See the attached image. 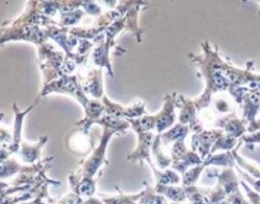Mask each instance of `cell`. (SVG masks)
<instances>
[{"label":"cell","instance_id":"obj_1","mask_svg":"<svg viewBox=\"0 0 260 204\" xmlns=\"http://www.w3.org/2000/svg\"><path fill=\"white\" fill-rule=\"evenodd\" d=\"M95 123L101 124L103 127V133H102L101 141L94 147L91 154L86 159H83L80 161V169H79L78 173L74 174L79 179H94V175L98 173L102 165L108 164L106 151L109 140L113 137V134L123 133L126 129L131 127L128 121H126V119H117L111 116H107V114H104Z\"/></svg>","mask_w":260,"mask_h":204},{"label":"cell","instance_id":"obj_2","mask_svg":"<svg viewBox=\"0 0 260 204\" xmlns=\"http://www.w3.org/2000/svg\"><path fill=\"white\" fill-rule=\"evenodd\" d=\"M50 93H61V94H69V95L74 96L81 106L84 107V111L93 103L94 99H89L85 95V93L81 89L80 84H79L78 76H63V78L57 79V80L52 81L48 85L42 86V90L40 91V96L38 98H43Z\"/></svg>","mask_w":260,"mask_h":204},{"label":"cell","instance_id":"obj_3","mask_svg":"<svg viewBox=\"0 0 260 204\" xmlns=\"http://www.w3.org/2000/svg\"><path fill=\"white\" fill-rule=\"evenodd\" d=\"M170 155H172L170 156L172 157V167L182 174L187 173L190 166H198L203 162V160L194 151L187 149L184 140H180V141L173 144Z\"/></svg>","mask_w":260,"mask_h":204},{"label":"cell","instance_id":"obj_4","mask_svg":"<svg viewBox=\"0 0 260 204\" xmlns=\"http://www.w3.org/2000/svg\"><path fill=\"white\" fill-rule=\"evenodd\" d=\"M177 107L180 108L179 123L189 127L193 133H200L205 128V124L198 116V111L194 106V101L184 98L177 94Z\"/></svg>","mask_w":260,"mask_h":204},{"label":"cell","instance_id":"obj_5","mask_svg":"<svg viewBox=\"0 0 260 204\" xmlns=\"http://www.w3.org/2000/svg\"><path fill=\"white\" fill-rule=\"evenodd\" d=\"M225 133L221 129H203L200 133H194L192 137V151H194L205 161L211 154V150L215 146L217 140Z\"/></svg>","mask_w":260,"mask_h":204},{"label":"cell","instance_id":"obj_6","mask_svg":"<svg viewBox=\"0 0 260 204\" xmlns=\"http://www.w3.org/2000/svg\"><path fill=\"white\" fill-rule=\"evenodd\" d=\"M80 86L85 95H90L94 100H102L103 93V78H102V69H93L86 73L79 71L78 75Z\"/></svg>","mask_w":260,"mask_h":204},{"label":"cell","instance_id":"obj_7","mask_svg":"<svg viewBox=\"0 0 260 204\" xmlns=\"http://www.w3.org/2000/svg\"><path fill=\"white\" fill-rule=\"evenodd\" d=\"M102 103L104 104L107 116H111L113 117V118L136 119L145 116V103L142 100H136L129 107H122L119 106V104L111 101L106 95H104L103 98H102Z\"/></svg>","mask_w":260,"mask_h":204},{"label":"cell","instance_id":"obj_8","mask_svg":"<svg viewBox=\"0 0 260 204\" xmlns=\"http://www.w3.org/2000/svg\"><path fill=\"white\" fill-rule=\"evenodd\" d=\"M175 108H177V93L165 94L164 107L156 114V134H161L174 126Z\"/></svg>","mask_w":260,"mask_h":204},{"label":"cell","instance_id":"obj_9","mask_svg":"<svg viewBox=\"0 0 260 204\" xmlns=\"http://www.w3.org/2000/svg\"><path fill=\"white\" fill-rule=\"evenodd\" d=\"M66 144H68V147L70 151H73L76 155H80V156L89 154L95 147L94 146L93 139L89 136V132L83 131V129L78 128V127H75L69 133Z\"/></svg>","mask_w":260,"mask_h":204},{"label":"cell","instance_id":"obj_10","mask_svg":"<svg viewBox=\"0 0 260 204\" xmlns=\"http://www.w3.org/2000/svg\"><path fill=\"white\" fill-rule=\"evenodd\" d=\"M139 134V144L136 150L127 156V160L131 162H142L147 161L149 165H152L151 161V147L156 134L152 132H142Z\"/></svg>","mask_w":260,"mask_h":204},{"label":"cell","instance_id":"obj_11","mask_svg":"<svg viewBox=\"0 0 260 204\" xmlns=\"http://www.w3.org/2000/svg\"><path fill=\"white\" fill-rule=\"evenodd\" d=\"M240 106L243 109V119L250 124L255 121L260 111V91L246 88Z\"/></svg>","mask_w":260,"mask_h":204},{"label":"cell","instance_id":"obj_12","mask_svg":"<svg viewBox=\"0 0 260 204\" xmlns=\"http://www.w3.org/2000/svg\"><path fill=\"white\" fill-rule=\"evenodd\" d=\"M35 108V104L30 106L29 108L24 109V111H20L18 108L17 104H13V111H14V127H13V144L8 147L10 154H18L20 149V145H22V127H23V121H24L25 116L29 113L32 109Z\"/></svg>","mask_w":260,"mask_h":204},{"label":"cell","instance_id":"obj_13","mask_svg":"<svg viewBox=\"0 0 260 204\" xmlns=\"http://www.w3.org/2000/svg\"><path fill=\"white\" fill-rule=\"evenodd\" d=\"M48 141V136H43L37 144H27V142L23 141L22 145H20V149L18 155H19L20 160L25 164H30L35 165L37 164L38 161H41L40 156H41V150L43 149L46 144Z\"/></svg>","mask_w":260,"mask_h":204},{"label":"cell","instance_id":"obj_14","mask_svg":"<svg viewBox=\"0 0 260 204\" xmlns=\"http://www.w3.org/2000/svg\"><path fill=\"white\" fill-rule=\"evenodd\" d=\"M144 7H149V3L134 2L132 3V7L129 8L128 12L126 13V24H127L126 28H128V30L132 33V35L136 36V40L139 43L142 42L141 35L144 30H142L141 28L139 27V24H137V17H139L140 9Z\"/></svg>","mask_w":260,"mask_h":204},{"label":"cell","instance_id":"obj_15","mask_svg":"<svg viewBox=\"0 0 260 204\" xmlns=\"http://www.w3.org/2000/svg\"><path fill=\"white\" fill-rule=\"evenodd\" d=\"M189 127L185 126V124H174L172 128L160 134V137H161V144L164 146H169L170 144H175V142L180 141V140H185V137L189 133Z\"/></svg>","mask_w":260,"mask_h":204},{"label":"cell","instance_id":"obj_16","mask_svg":"<svg viewBox=\"0 0 260 204\" xmlns=\"http://www.w3.org/2000/svg\"><path fill=\"white\" fill-rule=\"evenodd\" d=\"M131 126V128L134 129L136 133H142V132H152L156 128V114H145V116L140 117L136 119H127Z\"/></svg>","mask_w":260,"mask_h":204},{"label":"cell","instance_id":"obj_17","mask_svg":"<svg viewBox=\"0 0 260 204\" xmlns=\"http://www.w3.org/2000/svg\"><path fill=\"white\" fill-rule=\"evenodd\" d=\"M154 170L155 178H156V187H167L170 184H178L180 182L179 175L173 170H157L155 165H150Z\"/></svg>","mask_w":260,"mask_h":204},{"label":"cell","instance_id":"obj_18","mask_svg":"<svg viewBox=\"0 0 260 204\" xmlns=\"http://www.w3.org/2000/svg\"><path fill=\"white\" fill-rule=\"evenodd\" d=\"M23 166L13 157L9 159H0V179L15 177L22 172Z\"/></svg>","mask_w":260,"mask_h":204},{"label":"cell","instance_id":"obj_19","mask_svg":"<svg viewBox=\"0 0 260 204\" xmlns=\"http://www.w3.org/2000/svg\"><path fill=\"white\" fill-rule=\"evenodd\" d=\"M152 156H154L160 170H167V167L172 165V157L165 156L164 152L161 151V137H160V134L155 136L154 144H152Z\"/></svg>","mask_w":260,"mask_h":204},{"label":"cell","instance_id":"obj_20","mask_svg":"<svg viewBox=\"0 0 260 204\" xmlns=\"http://www.w3.org/2000/svg\"><path fill=\"white\" fill-rule=\"evenodd\" d=\"M211 103L213 104V109H215L216 114H218V117L229 116L231 113H235L233 108V103L228 98V95L215 96V98H212Z\"/></svg>","mask_w":260,"mask_h":204},{"label":"cell","instance_id":"obj_21","mask_svg":"<svg viewBox=\"0 0 260 204\" xmlns=\"http://www.w3.org/2000/svg\"><path fill=\"white\" fill-rule=\"evenodd\" d=\"M155 192L157 194H162L172 199L175 203H182L187 198L184 188L179 187H155Z\"/></svg>","mask_w":260,"mask_h":204},{"label":"cell","instance_id":"obj_22","mask_svg":"<svg viewBox=\"0 0 260 204\" xmlns=\"http://www.w3.org/2000/svg\"><path fill=\"white\" fill-rule=\"evenodd\" d=\"M85 12L81 9L71 10V12H65L60 14V20H58V25L62 28H69L71 25H75L81 18L84 17Z\"/></svg>","mask_w":260,"mask_h":204},{"label":"cell","instance_id":"obj_23","mask_svg":"<svg viewBox=\"0 0 260 204\" xmlns=\"http://www.w3.org/2000/svg\"><path fill=\"white\" fill-rule=\"evenodd\" d=\"M206 167H207V165H206L205 162H202V164L198 165V166L192 167V169L188 170L187 173H184V174H183V185H184V187L194 185L196 183L198 182L201 174H202V172Z\"/></svg>","mask_w":260,"mask_h":204},{"label":"cell","instance_id":"obj_24","mask_svg":"<svg viewBox=\"0 0 260 204\" xmlns=\"http://www.w3.org/2000/svg\"><path fill=\"white\" fill-rule=\"evenodd\" d=\"M102 202L104 204H140L139 200L141 198V193L136 195H119V197H107L101 195Z\"/></svg>","mask_w":260,"mask_h":204},{"label":"cell","instance_id":"obj_25","mask_svg":"<svg viewBox=\"0 0 260 204\" xmlns=\"http://www.w3.org/2000/svg\"><path fill=\"white\" fill-rule=\"evenodd\" d=\"M13 144V131L10 132L8 127L0 124V147H9Z\"/></svg>","mask_w":260,"mask_h":204},{"label":"cell","instance_id":"obj_26","mask_svg":"<svg viewBox=\"0 0 260 204\" xmlns=\"http://www.w3.org/2000/svg\"><path fill=\"white\" fill-rule=\"evenodd\" d=\"M236 169H238V173H239V174H240V177L243 178V179L245 180V182H248L249 184H250L251 187H253L254 189H255L256 193H260V179H254V178H251L250 175L246 174L245 172H243V170H241L239 166H236Z\"/></svg>","mask_w":260,"mask_h":204},{"label":"cell","instance_id":"obj_27","mask_svg":"<svg viewBox=\"0 0 260 204\" xmlns=\"http://www.w3.org/2000/svg\"><path fill=\"white\" fill-rule=\"evenodd\" d=\"M81 8L91 15H99L102 12L101 7L94 2H81Z\"/></svg>","mask_w":260,"mask_h":204},{"label":"cell","instance_id":"obj_28","mask_svg":"<svg viewBox=\"0 0 260 204\" xmlns=\"http://www.w3.org/2000/svg\"><path fill=\"white\" fill-rule=\"evenodd\" d=\"M241 141H243L245 145H248V146L251 149V147H253V145L260 144V132L246 134V136H244L243 139H241Z\"/></svg>","mask_w":260,"mask_h":204},{"label":"cell","instance_id":"obj_29","mask_svg":"<svg viewBox=\"0 0 260 204\" xmlns=\"http://www.w3.org/2000/svg\"><path fill=\"white\" fill-rule=\"evenodd\" d=\"M248 132L250 133H255V132H260V118L255 119L254 122H251L250 124H248Z\"/></svg>","mask_w":260,"mask_h":204},{"label":"cell","instance_id":"obj_30","mask_svg":"<svg viewBox=\"0 0 260 204\" xmlns=\"http://www.w3.org/2000/svg\"><path fill=\"white\" fill-rule=\"evenodd\" d=\"M9 187H10V185L8 184V183L0 182V190H5V189H8Z\"/></svg>","mask_w":260,"mask_h":204},{"label":"cell","instance_id":"obj_31","mask_svg":"<svg viewBox=\"0 0 260 204\" xmlns=\"http://www.w3.org/2000/svg\"><path fill=\"white\" fill-rule=\"evenodd\" d=\"M173 204H180V203H173Z\"/></svg>","mask_w":260,"mask_h":204}]
</instances>
